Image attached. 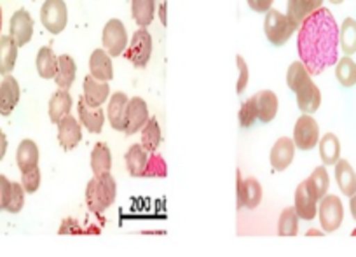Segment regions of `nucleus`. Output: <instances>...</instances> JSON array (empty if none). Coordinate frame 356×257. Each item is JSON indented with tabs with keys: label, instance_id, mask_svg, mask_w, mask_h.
<instances>
[{
	"label": "nucleus",
	"instance_id": "obj_1",
	"mask_svg": "<svg viewBox=\"0 0 356 257\" xmlns=\"http://www.w3.org/2000/svg\"><path fill=\"white\" fill-rule=\"evenodd\" d=\"M297 53L311 75H320L339 60V25L327 8L307 16L299 26Z\"/></svg>",
	"mask_w": 356,
	"mask_h": 257
},
{
	"label": "nucleus",
	"instance_id": "obj_2",
	"mask_svg": "<svg viewBox=\"0 0 356 257\" xmlns=\"http://www.w3.org/2000/svg\"><path fill=\"white\" fill-rule=\"evenodd\" d=\"M286 86L296 93L297 107L304 114H314L321 105V91L311 79L302 61H293L286 72Z\"/></svg>",
	"mask_w": 356,
	"mask_h": 257
},
{
	"label": "nucleus",
	"instance_id": "obj_3",
	"mask_svg": "<svg viewBox=\"0 0 356 257\" xmlns=\"http://www.w3.org/2000/svg\"><path fill=\"white\" fill-rule=\"evenodd\" d=\"M118 196V184L112 173L95 176L86 187V203L93 214H102L114 205Z\"/></svg>",
	"mask_w": 356,
	"mask_h": 257
},
{
	"label": "nucleus",
	"instance_id": "obj_4",
	"mask_svg": "<svg viewBox=\"0 0 356 257\" xmlns=\"http://www.w3.org/2000/svg\"><path fill=\"white\" fill-rule=\"evenodd\" d=\"M299 30V25L293 23L286 15L280 13L278 9H269L266 13V22H264V32L267 40L276 47L285 46L290 37Z\"/></svg>",
	"mask_w": 356,
	"mask_h": 257
},
{
	"label": "nucleus",
	"instance_id": "obj_5",
	"mask_svg": "<svg viewBox=\"0 0 356 257\" xmlns=\"http://www.w3.org/2000/svg\"><path fill=\"white\" fill-rule=\"evenodd\" d=\"M318 217L325 233H334L344 221V205L335 194H325L318 205Z\"/></svg>",
	"mask_w": 356,
	"mask_h": 257
},
{
	"label": "nucleus",
	"instance_id": "obj_6",
	"mask_svg": "<svg viewBox=\"0 0 356 257\" xmlns=\"http://www.w3.org/2000/svg\"><path fill=\"white\" fill-rule=\"evenodd\" d=\"M40 23L53 36L63 32L68 23V9L65 0H46L40 8Z\"/></svg>",
	"mask_w": 356,
	"mask_h": 257
},
{
	"label": "nucleus",
	"instance_id": "obj_7",
	"mask_svg": "<svg viewBox=\"0 0 356 257\" xmlns=\"http://www.w3.org/2000/svg\"><path fill=\"white\" fill-rule=\"evenodd\" d=\"M102 44H104V49L107 51L112 58L121 56V54L124 53L129 40L126 26L121 20H108L107 25L104 26V32H102Z\"/></svg>",
	"mask_w": 356,
	"mask_h": 257
},
{
	"label": "nucleus",
	"instance_id": "obj_8",
	"mask_svg": "<svg viewBox=\"0 0 356 257\" xmlns=\"http://www.w3.org/2000/svg\"><path fill=\"white\" fill-rule=\"evenodd\" d=\"M124 56L138 68H143L149 63L150 56H152V37H150L149 30L138 29L133 33L124 51Z\"/></svg>",
	"mask_w": 356,
	"mask_h": 257
},
{
	"label": "nucleus",
	"instance_id": "obj_9",
	"mask_svg": "<svg viewBox=\"0 0 356 257\" xmlns=\"http://www.w3.org/2000/svg\"><path fill=\"white\" fill-rule=\"evenodd\" d=\"M320 142V126L311 114H302L293 128V143L300 150H311Z\"/></svg>",
	"mask_w": 356,
	"mask_h": 257
},
{
	"label": "nucleus",
	"instance_id": "obj_10",
	"mask_svg": "<svg viewBox=\"0 0 356 257\" xmlns=\"http://www.w3.org/2000/svg\"><path fill=\"white\" fill-rule=\"evenodd\" d=\"M300 221H313L318 215V198L311 186L309 179L300 182L296 189V203H293Z\"/></svg>",
	"mask_w": 356,
	"mask_h": 257
},
{
	"label": "nucleus",
	"instance_id": "obj_11",
	"mask_svg": "<svg viewBox=\"0 0 356 257\" xmlns=\"http://www.w3.org/2000/svg\"><path fill=\"white\" fill-rule=\"evenodd\" d=\"M238 186H236V193H238V210L241 208H248L253 210L262 201V186L255 177H246L243 179L241 171L238 170Z\"/></svg>",
	"mask_w": 356,
	"mask_h": 257
},
{
	"label": "nucleus",
	"instance_id": "obj_12",
	"mask_svg": "<svg viewBox=\"0 0 356 257\" xmlns=\"http://www.w3.org/2000/svg\"><path fill=\"white\" fill-rule=\"evenodd\" d=\"M9 36L15 39L18 47L26 46L32 40L33 36V20L26 9H18L15 15L11 16L9 22Z\"/></svg>",
	"mask_w": 356,
	"mask_h": 257
},
{
	"label": "nucleus",
	"instance_id": "obj_13",
	"mask_svg": "<svg viewBox=\"0 0 356 257\" xmlns=\"http://www.w3.org/2000/svg\"><path fill=\"white\" fill-rule=\"evenodd\" d=\"M149 107L147 102L140 97L129 98L128 111H126V135H135L136 132H142L145 123L149 121Z\"/></svg>",
	"mask_w": 356,
	"mask_h": 257
},
{
	"label": "nucleus",
	"instance_id": "obj_14",
	"mask_svg": "<svg viewBox=\"0 0 356 257\" xmlns=\"http://www.w3.org/2000/svg\"><path fill=\"white\" fill-rule=\"evenodd\" d=\"M19 97H22V90H19L18 79L13 77L11 74L4 75V79L0 81V116L13 114L16 105L19 104Z\"/></svg>",
	"mask_w": 356,
	"mask_h": 257
},
{
	"label": "nucleus",
	"instance_id": "obj_15",
	"mask_svg": "<svg viewBox=\"0 0 356 257\" xmlns=\"http://www.w3.org/2000/svg\"><path fill=\"white\" fill-rule=\"evenodd\" d=\"M58 142L61 149L72 150L81 143L82 140V126L72 114H67L58 123Z\"/></svg>",
	"mask_w": 356,
	"mask_h": 257
},
{
	"label": "nucleus",
	"instance_id": "obj_16",
	"mask_svg": "<svg viewBox=\"0 0 356 257\" xmlns=\"http://www.w3.org/2000/svg\"><path fill=\"white\" fill-rule=\"evenodd\" d=\"M296 143L293 139L289 137H282L280 140H276V143L273 146L271 154H269V161H271V166L275 171H285L286 168L292 164L293 157H296Z\"/></svg>",
	"mask_w": 356,
	"mask_h": 257
},
{
	"label": "nucleus",
	"instance_id": "obj_17",
	"mask_svg": "<svg viewBox=\"0 0 356 257\" xmlns=\"http://www.w3.org/2000/svg\"><path fill=\"white\" fill-rule=\"evenodd\" d=\"M82 91H84V100L88 102L91 107H102L105 102L111 97V84L104 81H98L93 75H86L84 84H82Z\"/></svg>",
	"mask_w": 356,
	"mask_h": 257
},
{
	"label": "nucleus",
	"instance_id": "obj_18",
	"mask_svg": "<svg viewBox=\"0 0 356 257\" xmlns=\"http://www.w3.org/2000/svg\"><path fill=\"white\" fill-rule=\"evenodd\" d=\"M77 112L79 119H81V125L88 130L89 133H102L105 125V111L102 107H91L88 102L84 100V97L79 100L77 104Z\"/></svg>",
	"mask_w": 356,
	"mask_h": 257
},
{
	"label": "nucleus",
	"instance_id": "obj_19",
	"mask_svg": "<svg viewBox=\"0 0 356 257\" xmlns=\"http://www.w3.org/2000/svg\"><path fill=\"white\" fill-rule=\"evenodd\" d=\"M89 74L98 81L108 82L114 79V63L112 56L105 49H95L89 56Z\"/></svg>",
	"mask_w": 356,
	"mask_h": 257
},
{
	"label": "nucleus",
	"instance_id": "obj_20",
	"mask_svg": "<svg viewBox=\"0 0 356 257\" xmlns=\"http://www.w3.org/2000/svg\"><path fill=\"white\" fill-rule=\"evenodd\" d=\"M128 102L129 97L126 93H122V91H118V93H114L108 98V123H111V126L115 132H124Z\"/></svg>",
	"mask_w": 356,
	"mask_h": 257
},
{
	"label": "nucleus",
	"instance_id": "obj_21",
	"mask_svg": "<svg viewBox=\"0 0 356 257\" xmlns=\"http://www.w3.org/2000/svg\"><path fill=\"white\" fill-rule=\"evenodd\" d=\"M255 104H257V114H259V121L262 125H267V123H271L273 119L276 118L280 109V102L276 93L269 90L259 91L255 95Z\"/></svg>",
	"mask_w": 356,
	"mask_h": 257
},
{
	"label": "nucleus",
	"instance_id": "obj_22",
	"mask_svg": "<svg viewBox=\"0 0 356 257\" xmlns=\"http://www.w3.org/2000/svg\"><path fill=\"white\" fill-rule=\"evenodd\" d=\"M334 166L335 182H337L339 189L344 196L351 198L356 193V173L353 170L351 163L346 159H339Z\"/></svg>",
	"mask_w": 356,
	"mask_h": 257
},
{
	"label": "nucleus",
	"instance_id": "obj_23",
	"mask_svg": "<svg viewBox=\"0 0 356 257\" xmlns=\"http://www.w3.org/2000/svg\"><path fill=\"white\" fill-rule=\"evenodd\" d=\"M39 147H37V143L33 140L25 139L19 142L18 149H16V163H18V168L22 173L39 166Z\"/></svg>",
	"mask_w": 356,
	"mask_h": 257
},
{
	"label": "nucleus",
	"instance_id": "obj_24",
	"mask_svg": "<svg viewBox=\"0 0 356 257\" xmlns=\"http://www.w3.org/2000/svg\"><path fill=\"white\" fill-rule=\"evenodd\" d=\"M320 8H323V0H289L286 2V16L300 26V23L307 16L313 15Z\"/></svg>",
	"mask_w": 356,
	"mask_h": 257
},
{
	"label": "nucleus",
	"instance_id": "obj_25",
	"mask_svg": "<svg viewBox=\"0 0 356 257\" xmlns=\"http://www.w3.org/2000/svg\"><path fill=\"white\" fill-rule=\"evenodd\" d=\"M18 60V44L11 36L0 37V75H9Z\"/></svg>",
	"mask_w": 356,
	"mask_h": 257
},
{
	"label": "nucleus",
	"instance_id": "obj_26",
	"mask_svg": "<svg viewBox=\"0 0 356 257\" xmlns=\"http://www.w3.org/2000/svg\"><path fill=\"white\" fill-rule=\"evenodd\" d=\"M75 74H77V65H75L74 58L70 54L58 56V72L54 75V82L60 90H70L75 81Z\"/></svg>",
	"mask_w": 356,
	"mask_h": 257
},
{
	"label": "nucleus",
	"instance_id": "obj_27",
	"mask_svg": "<svg viewBox=\"0 0 356 257\" xmlns=\"http://www.w3.org/2000/svg\"><path fill=\"white\" fill-rule=\"evenodd\" d=\"M72 105H74V100H72L70 93L67 90H58L56 93H53L49 100V119L53 125H58L61 119L67 114H70Z\"/></svg>",
	"mask_w": 356,
	"mask_h": 257
},
{
	"label": "nucleus",
	"instance_id": "obj_28",
	"mask_svg": "<svg viewBox=\"0 0 356 257\" xmlns=\"http://www.w3.org/2000/svg\"><path fill=\"white\" fill-rule=\"evenodd\" d=\"M126 168H128L131 177H143L147 161H149V153L142 147V143H133L124 156Z\"/></svg>",
	"mask_w": 356,
	"mask_h": 257
},
{
	"label": "nucleus",
	"instance_id": "obj_29",
	"mask_svg": "<svg viewBox=\"0 0 356 257\" xmlns=\"http://www.w3.org/2000/svg\"><path fill=\"white\" fill-rule=\"evenodd\" d=\"M318 149H320V157L325 166H334L341 159V142L334 133H327L321 137L318 142Z\"/></svg>",
	"mask_w": 356,
	"mask_h": 257
},
{
	"label": "nucleus",
	"instance_id": "obj_30",
	"mask_svg": "<svg viewBox=\"0 0 356 257\" xmlns=\"http://www.w3.org/2000/svg\"><path fill=\"white\" fill-rule=\"evenodd\" d=\"M35 67L42 79H54V75H56L58 72V56L54 54L53 47L51 46L40 47L35 58Z\"/></svg>",
	"mask_w": 356,
	"mask_h": 257
},
{
	"label": "nucleus",
	"instance_id": "obj_31",
	"mask_svg": "<svg viewBox=\"0 0 356 257\" xmlns=\"http://www.w3.org/2000/svg\"><path fill=\"white\" fill-rule=\"evenodd\" d=\"M111 168H112L111 147H108L105 142L95 143L93 153H91V170H93V176L108 173Z\"/></svg>",
	"mask_w": 356,
	"mask_h": 257
},
{
	"label": "nucleus",
	"instance_id": "obj_32",
	"mask_svg": "<svg viewBox=\"0 0 356 257\" xmlns=\"http://www.w3.org/2000/svg\"><path fill=\"white\" fill-rule=\"evenodd\" d=\"M156 15V0H131V16L140 29H147Z\"/></svg>",
	"mask_w": 356,
	"mask_h": 257
},
{
	"label": "nucleus",
	"instance_id": "obj_33",
	"mask_svg": "<svg viewBox=\"0 0 356 257\" xmlns=\"http://www.w3.org/2000/svg\"><path fill=\"white\" fill-rule=\"evenodd\" d=\"M339 47L346 56L356 53V20L346 18L339 26Z\"/></svg>",
	"mask_w": 356,
	"mask_h": 257
},
{
	"label": "nucleus",
	"instance_id": "obj_34",
	"mask_svg": "<svg viewBox=\"0 0 356 257\" xmlns=\"http://www.w3.org/2000/svg\"><path fill=\"white\" fill-rule=\"evenodd\" d=\"M161 142H163V135H161V126L157 123V119L149 118V121L145 123V126L142 128V147L149 154L156 153L159 149Z\"/></svg>",
	"mask_w": 356,
	"mask_h": 257
},
{
	"label": "nucleus",
	"instance_id": "obj_35",
	"mask_svg": "<svg viewBox=\"0 0 356 257\" xmlns=\"http://www.w3.org/2000/svg\"><path fill=\"white\" fill-rule=\"evenodd\" d=\"M335 79L342 88H353L356 84V61L351 56H342L335 63Z\"/></svg>",
	"mask_w": 356,
	"mask_h": 257
},
{
	"label": "nucleus",
	"instance_id": "obj_36",
	"mask_svg": "<svg viewBox=\"0 0 356 257\" xmlns=\"http://www.w3.org/2000/svg\"><path fill=\"white\" fill-rule=\"evenodd\" d=\"M299 215H297L296 208L290 207L285 208L280 215L278 221V235L280 236H296L299 233Z\"/></svg>",
	"mask_w": 356,
	"mask_h": 257
},
{
	"label": "nucleus",
	"instance_id": "obj_37",
	"mask_svg": "<svg viewBox=\"0 0 356 257\" xmlns=\"http://www.w3.org/2000/svg\"><path fill=\"white\" fill-rule=\"evenodd\" d=\"M307 179H309L311 186H313L314 193H316L318 201H320L321 198H323L325 194H327L328 187H330V177H328L327 168H325V166L314 168L313 173H311V176L307 177Z\"/></svg>",
	"mask_w": 356,
	"mask_h": 257
},
{
	"label": "nucleus",
	"instance_id": "obj_38",
	"mask_svg": "<svg viewBox=\"0 0 356 257\" xmlns=\"http://www.w3.org/2000/svg\"><path fill=\"white\" fill-rule=\"evenodd\" d=\"M168 176V164L164 161V157L161 154L152 153L147 161L145 171H143V177H157V179H163Z\"/></svg>",
	"mask_w": 356,
	"mask_h": 257
},
{
	"label": "nucleus",
	"instance_id": "obj_39",
	"mask_svg": "<svg viewBox=\"0 0 356 257\" xmlns=\"http://www.w3.org/2000/svg\"><path fill=\"white\" fill-rule=\"evenodd\" d=\"M259 121V114H257V104H255V95L243 102L241 109H239V125L241 128H252L255 123Z\"/></svg>",
	"mask_w": 356,
	"mask_h": 257
},
{
	"label": "nucleus",
	"instance_id": "obj_40",
	"mask_svg": "<svg viewBox=\"0 0 356 257\" xmlns=\"http://www.w3.org/2000/svg\"><path fill=\"white\" fill-rule=\"evenodd\" d=\"M25 194L26 191L23 189L22 182H13L11 198H9L6 212H9V214H19L23 210V207H25Z\"/></svg>",
	"mask_w": 356,
	"mask_h": 257
},
{
	"label": "nucleus",
	"instance_id": "obj_41",
	"mask_svg": "<svg viewBox=\"0 0 356 257\" xmlns=\"http://www.w3.org/2000/svg\"><path fill=\"white\" fill-rule=\"evenodd\" d=\"M22 186L29 194H33L40 187V168H33V170L22 173Z\"/></svg>",
	"mask_w": 356,
	"mask_h": 257
},
{
	"label": "nucleus",
	"instance_id": "obj_42",
	"mask_svg": "<svg viewBox=\"0 0 356 257\" xmlns=\"http://www.w3.org/2000/svg\"><path fill=\"white\" fill-rule=\"evenodd\" d=\"M236 63H238V68H239V79H238V93L241 95L243 91L246 90V86H248V81H250V70H248V65H246V61L243 60V56H236Z\"/></svg>",
	"mask_w": 356,
	"mask_h": 257
},
{
	"label": "nucleus",
	"instance_id": "obj_43",
	"mask_svg": "<svg viewBox=\"0 0 356 257\" xmlns=\"http://www.w3.org/2000/svg\"><path fill=\"white\" fill-rule=\"evenodd\" d=\"M11 189L13 182L6 176H0V205H2V210H6L9 203V198H11Z\"/></svg>",
	"mask_w": 356,
	"mask_h": 257
},
{
	"label": "nucleus",
	"instance_id": "obj_44",
	"mask_svg": "<svg viewBox=\"0 0 356 257\" xmlns=\"http://www.w3.org/2000/svg\"><path fill=\"white\" fill-rule=\"evenodd\" d=\"M248 2V8L255 13H267L271 9L273 2L275 0H246Z\"/></svg>",
	"mask_w": 356,
	"mask_h": 257
},
{
	"label": "nucleus",
	"instance_id": "obj_45",
	"mask_svg": "<svg viewBox=\"0 0 356 257\" xmlns=\"http://www.w3.org/2000/svg\"><path fill=\"white\" fill-rule=\"evenodd\" d=\"M60 233L61 235H63V233H81V228H77V222H75L74 219H67V221H63Z\"/></svg>",
	"mask_w": 356,
	"mask_h": 257
},
{
	"label": "nucleus",
	"instance_id": "obj_46",
	"mask_svg": "<svg viewBox=\"0 0 356 257\" xmlns=\"http://www.w3.org/2000/svg\"><path fill=\"white\" fill-rule=\"evenodd\" d=\"M8 137H6V133L0 130V161L4 159L6 153H8Z\"/></svg>",
	"mask_w": 356,
	"mask_h": 257
},
{
	"label": "nucleus",
	"instance_id": "obj_47",
	"mask_svg": "<svg viewBox=\"0 0 356 257\" xmlns=\"http://www.w3.org/2000/svg\"><path fill=\"white\" fill-rule=\"evenodd\" d=\"M159 18H161V23H163L164 26L168 25V20H166V2H163L159 8Z\"/></svg>",
	"mask_w": 356,
	"mask_h": 257
},
{
	"label": "nucleus",
	"instance_id": "obj_48",
	"mask_svg": "<svg viewBox=\"0 0 356 257\" xmlns=\"http://www.w3.org/2000/svg\"><path fill=\"white\" fill-rule=\"evenodd\" d=\"M349 210H351L353 219H355V221H356V193L353 194L351 198H349Z\"/></svg>",
	"mask_w": 356,
	"mask_h": 257
},
{
	"label": "nucleus",
	"instance_id": "obj_49",
	"mask_svg": "<svg viewBox=\"0 0 356 257\" xmlns=\"http://www.w3.org/2000/svg\"><path fill=\"white\" fill-rule=\"evenodd\" d=\"M328 2H330V4H334V6H339V4H342L344 0H328Z\"/></svg>",
	"mask_w": 356,
	"mask_h": 257
},
{
	"label": "nucleus",
	"instance_id": "obj_50",
	"mask_svg": "<svg viewBox=\"0 0 356 257\" xmlns=\"http://www.w3.org/2000/svg\"><path fill=\"white\" fill-rule=\"evenodd\" d=\"M0 37H2V8H0Z\"/></svg>",
	"mask_w": 356,
	"mask_h": 257
},
{
	"label": "nucleus",
	"instance_id": "obj_51",
	"mask_svg": "<svg viewBox=\"0 0 356 257\" xmlns=\"http://www.w3.org/2000/svg\"><path fill=\"white\" fill-rule=\"evenodd\" d=\"M351 235H353V236H356V229H353V233H351Z\"/></svg>",
	"mask_w": 356,
	"mask_h": 257
},
{
	"label": "nucleus",
	"instance_id": "obj_52",
	"mask_svg": "<svg viewBox=\"0 0 356 257\" xmlns=\"http://www.w3.org/2000/svg\"><path fill=\"white\" fill-rule=\"evenodd\" d=\"M0 210H2V205H0Z\"/></svg>",
	"mask_w": 356,
	"mask_h": 257
}]
</instances>
